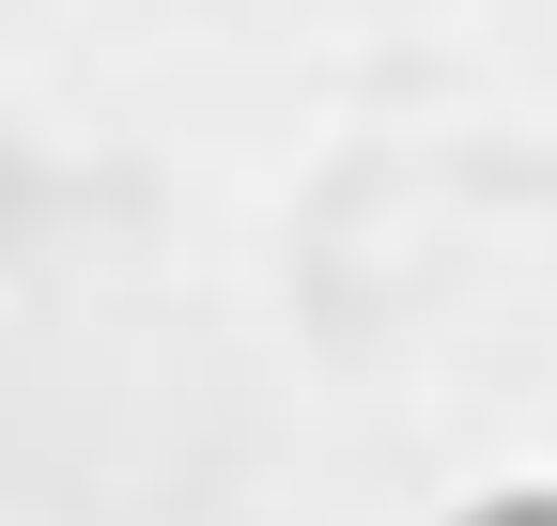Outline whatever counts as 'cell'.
<instances>
[{
  "instance_id": "cell-1",
  "label": "cell",
  "mask_w": 557,
  "mask_h": 526,
  "mask_svg": "<svg viewBox=\"0 0 557 526\" xmlns=\"http://www.w3.org/2000/svg\"><path fill=\"white\" fill-rule=\"evenodd\" d=\"M465 526H557V480H527V496H480Z\"/></svg>"
}]
</instances>
